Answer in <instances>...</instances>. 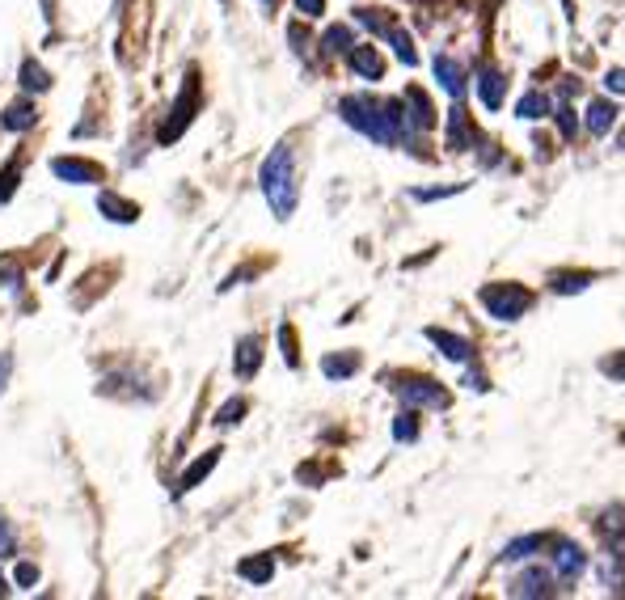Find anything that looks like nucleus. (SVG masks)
<instances>
[{
  "label": "nucleus",
  "instance_id": "1",
  "mask_svg": "<svg viewBox=\"0 0 625 600\" xmlns=\"http://www.w3.org/2000/svg\"><path fill=\"white\" fill-rule=\"evenodd\" d=\"M347 127H356L359 135H368L385 148L397 144H415V123L405 114V98H372V93H351L338 102Z\"/></svg>",
  "mask_w": 625,
  "mask_h": 600
},
{
  "label": "nucleus",
  "instance_id": "2",
  "mask_svg": "<svg viewBox=\"0 0 625 600\" xmlns=\"http://www.w3.org/2000/svg\"><path fill=\"white\" fill-rule=\"evenodd\" d=\"M258 182H262V195H267L270 211H275V221H288L296 211V152L292 144H275L270 148V157L262 161V170H258Z\"/></svg>",
  "mask_w": 625,
  "mask_h": 600
},
{
  "label": "nucleus",
  "instance_id": "3",
  "mask_svg": "<svg viewBox=\"0 0 625 600\" xmlns=\"http://www.w3.org/2000/svg\"><path fill=\"white\" fill-rule=\"evenodd\" d=\"M601 537H604V563H601V575L609 584V592L621 596L625 592V507H613V512L601 516Z\"/></svg>",
  "mask_w": 625,
  "mask_h": 600
},
{
  "label": "nucleus",
  "instance_id": "4",
  "mask_svg": "<svg viewBox=\"0 0 625 600\" xmlns=\"http://www.w3.org/2000/svg\"><path fill=\"white\" fill-rule=\"evenodd\" d=\"M478 300H482V309L499 321H520L528 309H532V292L520 288V283H486L478 292Z\"/></svg>",
  "mask_w": 625,
  "mask_h": 600
},
{
  "label": "nucleus",
  "instance_id": "5",
  "mask_svg": "<svg viewBox=\"0 0 625 600\" xmlns=\"http://www.w3.org/2000/svg\"><path fill=\"white\" fill-rule=\"evenodd\" d=\"M393 393H397L405 406H415V410H448V402H453V393L431 377H397Z\"/></svg>",
  "mask_w": 625,
  "mask_h": 600
},
{
  "label": "nucleus",
  "instance_id": "6",
  "mask_svg": "<svg viewBox=\"0 0 625 600\" xmlns=\"http://www.w3.org/2000/svg\"><path fill=\"white\" fill-rule=\"evenodd\" d=\"M195 111H199V81H195V73H190V76H186V85H182V93H178V102H173L170 119L161 123V132H157L161 144H173V140H178V135L190 127Z\"/></svg>",
  "mask_w": 625,
  "mask_h": 600
},
{
  "label": "nucleus",
  "instance_id": "7",
  "mask_svg": "<svg viewBox=\"0 0 625 600\" xmlns=\"http://www.w3.org/2000/svg\"><path fill=\"white\" fill-rule=\"evenodd\" d=\"M558 584H562V579H558V571H545V566H524V571H520V575L512 579V588H507V596H524V600H545V596H558Z\"/></svg>",
  "mask_w": 625,
  "mask_h": 600
},
{
  "label": "nucleus",
  "instance_id": "8",
  "mask_svg": "<svg viewBox=\"0 0 625 600\" xmlns=\"http://www.w3.org/2000/svg\"><path fill=\"white\" fill-rule=\"evenodd\" d=\"M550 566L558 571V579H562V584H575V579H583V571H588V554L579 550L575 541L553 537L550 541Z\"/></svg>",
  "mask_w": 625,
  "mask_h": 600
},
{
  "label": "nucleus",
  "instance_id": "9",
  "mask_svg": "<svg viewBox=\"0 0 625 600\" xmlns=\"http://www.w3.org/2000/svg\"><path fill=\"white\" fill-rule=\"evenodd\" d=\"M51 173H55L60 182H73V186L102 182V165H93V161H85V157H55L51 161Z\"/></svg>",
  "mask_w": 625,
  "mask_h": 600
},
{
  "label": "nucleus",
  "instance_id": "10",
  "mask_svg": "<svg viewBox=\"0 0 625 600\" xmlns=\"http://www.w3.org/2000/svg\"><path fill=\"white\" fill-rule=\"evenodd\" d=\"M431 73H435V81H440V89L448 93L453 102L465 98V68H461V60H453V55H435L431 60Z\"/></svg>",
  "mask_w": 625,
  "mask_h": 600
},
{
  "label": "nucleus",
  "instance_id": "11",
  "mask_svg": "<svg viewBox=\"0 0 625 600\" xmlns=\"http://www.w3.org/2000/svg\"><path fill=\"white\" fill-rule=\"evenodd\" d=\"M427 339L440 347V356L453 359V364H474V359H478V356H474V343H469V339H456V334L435 330V326L427 330Z\"/></svg>",
  "mask_w": 625,
  "mask_h": 600
},
{
  "label": "nucleus",
  "instance_id": "12",
  "mask_svg": "<svg viewBox=\"0 0 625 600\" xmlns=\"http://www.w3.org/2000/svg\"><path fill=\"white\" fill-rule=\"evenodd\" d=\"M478 144V132L469 127V114H465V106L456 102L453 106V114H448V148L453 152H469V148Z\"/></svg>",
  "mask_w": 625,
  "mask_h": 600
},
{
  "label": "nucleus",
  "instance_id": "13",
  "mask_svg": "<svg viewBox=\"0 0 625 600\" xmlns=\"http://www.w3.org/2000/svg\"><path fill=\"white\" fill-rule=\"evenodd\" d=\"M347 64H351V73L364 76V81H380V73H385V60H380L376 47H368V43H356V47L347 51Z\"/></svg>",
  "mask_w": 625,
  "mask_h": 600
},
{
  "label": "nucleus",
  "instance_id": "14",
  "mask_svg": "<svg viewBox=\"0 0 625 600\" xmlns=\"http://www.w3.org/2000/svg\"><path fill=\"white\" fill-rule=\"evenodd\" d=\"M262 368V339L258 334H246L241 343H237V356H233V372L241 380H249Z\"/></svg>",
  "mask_w": 625,
  "mask_h": 600
},
{
  "label": "nucleus",
  "instance_id": "15",
  "mask_svg": "<svg viewBox=\"0 0 625 600\" xmlns=\"http://www.w3.org/2000/svg\"><path fill=\"white\" fill-rule=\"evenodd\" d=\"M98 211L106 216V221H114V224H135V221H140V208H135L132 199L114 195V191H102V195H98Z\"/></svg>",
  "mask_w": 625,
  "mask_h": 600
},
{
  "label": "nucleus",
  "instance_id": "16",
  "mask_svg": "<svg viewBox=\"0 0 625 600\" xmlns=\"http://www.w3.org/2000/svg\"><path fill=\"white\" fill-rule=\"evenodd\" d=\"M405 114H410V123H415V132H431L435 127V106H431V98L423 93V89H405Z\"/></svg>",
  "mask_w": 625,
  "mask_h": 600
},
{
  "label": "nucleus",
  "instance_id": "17",
  "mask_svg": "<svg viewBox=\"0 0 625 600\" xmlns=\"http://www.w3.org/2000/svg\"><path fill=\"white\" fill-rule=\"evenodd\" d=\"M503 98H507V81H503L499 68H482L478 73V102L486 111H499Z\"/></svg>",
  "mask_w": 625,
  "mask_h": 600
},
{
  "label": "nucleus",
  "instance_id": "18",
  "mask_svg": "<svg viewBox=\"0 0 625 600\" xmlns=\"http://www.w3.org/2000/svg\"><path fill=\"white\" fill-rule=\"evenodd\" d=\"M550 533H528V537H515L507 550H503V563H528V558H537V550L550 546Z\"/></svg>",
  "mask_w": 625,
  "mask_h": 600
},
{
  "label": "nucleus",
  "instance_id": "19",
  "mask_svg": "<svg viewBox=\"0 0 625 600\" xmlns=\"http://www.w3.org/2000/svg\"><path fill=\"white\" fill-rule=\"evenodd\" d=\"M34 119H38L34 102H30V98H17L13 106H5V114H0V127H5V132H30V127H34Z\"/></svg>",
  "mask_w": 625,
  "mask_h": 600
},
{
  "label": "nucleus",
  "instance_id": "20",
  "mask_svg": "<svg viewBox=\"0 0 625 600\" xmlns=\"http://www.w3.org/2000/svg\"><path fill=\"white\" fill-rule=\"evenodd\" d=\"M613 123H617V106L613 102H604V98H596L588 106V114H583V127H588L591 135H609L613 132Z\"/></svg>",
  "mask_w": 625,
  "mask_h": 600
},
{
  "label": "nucleus",
  "instance_id": "21",
  "mask_svg": "<svg viewBox=\"0 0 625 600\" xmlns=\"http://www.w3.org/2000/svg\"><path fill=\"white\" fill-rule=\"evenodd\" d=\"M216 466H220V448H211V453H203V457H199V461H195V466L186 469L182 478H178V495H186V490H195L199 482L208 478V474H211V469H216Z\"/></svg>",
  "mask_w": 625,
  "mask_h": 600
},
{
  "label": "nucleus",
  "instance_id": "22",
  "mask_svg": "<svg viewBox=\"0 0 625 600\" xmlns=\"http://www.w3.org/2000/svg\"><path fill=\"white\" fill-rule=\"evenodd\" d=\"M591 280H596L591 270H553V275H550V288L558 296H575V292H583Z\"/></svg>",
  "mask_w": 625,
  "mask_h": 600
},
{
  "label": "nucleus",
  "instance_id": "23",
  "mask_svg": "<svg viewBox=\"0 0 625 600\" xmlns=\"http://www.w3.org/2000/svg\"><path fill=\"white\" fill-rule=\"evenodd\" d=\"M359 372V356L356 351H343V356H326L321 359V377L326 380H347Z\"/></svg>",
  "mask_w": 625,
  "mask_h": 600
},
{
  "label": "nucleus",
  "instance_id": "24",
  "mask_svg": "<svg viewBox=\"0 0 625 600\" xmlns=\"http://www.w3.org/2000/svg\"><path fill=\"white\" fill-rule=\"evenodd\" d=\"M237 575L249 579V584H270V575H275V563H270V554L241 558V563H237Z\"/></svg>",
  "mask_w": 625,
  "mask_h": 600
},
{
  "label": "nucleus",
  "instance_id": "25",
  "mask_svg": "<svg viewBox=\"0 0 625 600\" xmlns=\"http://www.w3.org/2000/svg\"><path fill=\"white\" fill-rule=\"evenodd\" d=\"M515 114H520V119H528V123H537V119H545V114H553V106H550V98H545V93L528 89L524 98L515 102Z\"/></svg>",
  "mask_w": 625,
  "mask_h": 600
},
{
  "label": "nucleus",
  "instance_id": "26",
  "mask_svg": "<svg viewBox=\"0 0 625 600\" xmlns=\"http://www.w3.org/2000/svg\"><path fill=\"white\" fill-rule=\"evenodd\" d=\"M22 89H25V93H47V89H51V73L38 60H25L22 64Z\"/></svg>",
  "mask_w": 625,
  "mask_h": 600
},
{
  "label": "nucleus",
  "instance_id": "27",
  "mask_svg": "<svg viewBox=\"0 0 625 600\" xmlns=\"http://www.w3.org/2000/svg\"><path fill=\"white\" fill-rule=\"evenodd\" d=\"M321 47L330 51V55H347V51L356 47V34H351V25H330V30L321 34Z\"/></svg>",
  "mask_w": 625,
  "mask_h": 600
},
{
  "label": "nucleus",
  "instance_id": "28",
  "mask_svg": "<svg viewBox=\"0 0 625 600\" xmlns=\"http://www.w3.org/2000/svg\"><path fill=\"white\" fill-rule=\"evenodd\" d=\"M385 38L393 43V55H397V60H402L405 68H415V64H418V51H415V43H410V34H405L402 25H393V30H389Z\"/></svg>",
  "mask_w": 625,
  "mask_h": 600
},
{
  "label": "nucleus",
  "instance_id": "29",
  "mask_svg": "<svg viewBox=\"0 0 625 600\" xmlns=\"http://www.w3.org/2000/svg\"><path fill=\"white\" fill-rule=\"evenodd\" d=\"M418 436V415L415 410H402V415L393 418V440L397 444H410Z\"/></svg>",
  "mask_w": 625,
  "mask_h": 600
},
{
  "label": "nucleus",
  "instance_id": "30",
  "mask_svg": "<svg viewBox=\"0 0 625 600\" xmlns=\"http://www.w3.org/2000/svg\"><path fill=\"white\" fill-rule=\"evenodd\" d=\"M241 415H246V398H229L216 410V428H233V423H241Z\"/></svg>",
  "mask_w": 625,
  "mask_h": 600
},
{
  "label": "nucleus",
  "instance_id": "31",
  "mask_svg": "<svg viewBox=\"0 0 625 600\" xmlns=\"http://www.w3.org/2000/svg\"><path fill=\"white\" fill-rule=\"evenodd\" d=\"M17 178H22V165H17V161H9V165L0 170V203H5V199H13V191H17Z\"/></svg>",
  "mask_w": 625,
  "mask_h": 600
},
{
  "label": "nucleus",
  "instance_id": "32",
  "mask_svg": "<svg viewBox=\"0 0 625 600\" xmlns=\"http://www.w3.org/2000/svg\"><path fill=\"white\" fill-rule=\"evenodd\" d=\"M356 22H364L368 30H376V34H389L393 22L389 17H380V9H356Z\"/></svg>",
  "mask_w": 625,
  "mask_h": 600
},
{
  "label": "nucleus",
  "instance_id": "33",
  "mask_svg": "<svg viewBox=\"0 0 625 600\" xmlns=\"http://www.w3.org/2000/svg\"><path fill=\"white\" fill-rule=\"evenodd\" d=\"M0 283H5V288H17V283H22V262H17V258H0Z\"/></svg>",
  "mask_w": 625,
  "mask_h": 600
},
{
  "label": "nucleus",
  "instance_id": "34",
  "mask_svg": "<svg viewBox=\"0 0 625 600\" xmlns=\"http://www.w3.org/2000/svg\"><path fill=\"white\" fill-rule=\"evenodd\" d=\"M279 347H283V359H288V368L300 364V356H296V334H292V326H279Z\"/></svg>",
  "mask_w": 625,
  "mask_h": 600
},
{
  "label": "nucleus",
  "instance_id": "35",
  "mask_svg": "<svg viewBox=\"0 0 625 600\" xmlns=\"http://www.w3.org/2000/svg\"><path fill=\"white\" fill-rule=\"evenodd\" d=\"M553 119H558V127H562V135H566V140H575L579 123H575V111H571L566 102H558V114H553Z\"/></svg>",
  "mask_w": 625,
  "mask_h": 600
},
{
  "label": "nucleus",
  "instance_id": "36",
  "mask_svg": "<svg viewBox=\"0 0 625 600\" xmlns=\"http://www.w3.org/2000/svg\"><path fill=\"white\" fill-rule=\"evenodd\" d=\"M13 584H17V588H34V584H38V566L34 563H17V571H13Z\"/></svg>",
  "mask_w": 625,
  "mask_h": 600
},
{
  "label": "nucleus",
  "instance_id": "37",
  "mask_svg": "<svg viewBox=\"0 0 625 600\" xmlns=\"http://www.w3.org/2000/svg\"><path fill=\"white\" fill-rule=\"evenodd\" d=\"M13 550H17V537H13L9 520H0V558H13Z\"/></svg>",
  "mask_w": 625,
  "mask_h": 600
},
{
  "label": "nucleus",
  "instance_id": "38",
  "mask_svg": "<svg viewBox=\"0 0 625 600\" xmlns=\"http://www.w3.org/2000/svg\"><path fill=\"white\" fill-rule=\"evenodd\" d=\"M604 377H613V380H625V351H617V356L604 359Z\"/></svg>",
  "mask_w": 625,
  "mask_h": 600
},
{
  "label": "nucleus",
  "instance_id": "39",
  "mask_svg": "<svg viewBox=\"0 0 625 600\" xmlns=\"http://www.w3.org/2000/svg\"><path fill=\"white\" fill-rule=\"evenodd\" d=\"M296 9L305 13V17H321V13H326V0H296Z\"/></svg>",
  "mask_w": 625,
  "mask_h": 600
},
{
  "label": "nucleus",
  "instance_id": "40",
  "mask_svg": "<svg viewBox=\"0 0 625 600\" xmlns=\"http://www.w3.org/2000/svg\"><path fill=\"white\" fill-rule=\"evenodd\" d=\"M604 85H609V93H625V68H613L604 76Z\"/></svg>",
  "mask_w": 625,
  "mask_h": 600
},
{
  "label": "nucleus",
  "instance_id": "41",
  "mask_svg": "<svg viewBox=\"0 0 625 600\" xmlns=\"http://www.w3.org/2000/svg\"><path fill=\"white\" fill-rule=\"evenodd\" d=\"M9 372H13V356L9 351H0V393H5V385H9Z\"/></svg>",
  "mask_w": 625,
  "mask_h": 600
},
{
  "label": "nucleus",
  "instance_id": "42",
  "mask_svg": "<svg viewBox=\"0 0 625 600\" xmlns=\"http://www.w3.org/2000/svg\"><path fill=\"white\" fill-rule=\"evenodd\" d=\"M5 592H9V579H5V575H0V596H5Z\"/></svg>",
  "mask_w": 625,
  "mask_h": 600
},
{
  "label": "nucleus",
  "instance_id": "43",
  "mask_svg": "<svg viewBox=\"0 0 625 600\" xmlns=\"http://www.w3.org/2000/svg\"><path fill=\"white\" fill-rule=\"evenodd\" d=\"M258 5H262V9H275V0H258Z\"/></svg>",
  "mask_w": 625,
  "mask_h": 600
}]
</instances>
